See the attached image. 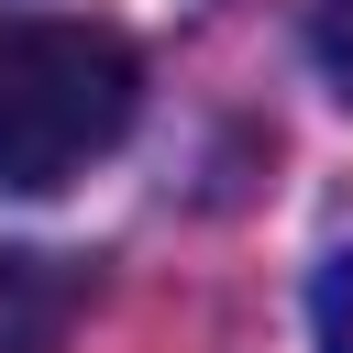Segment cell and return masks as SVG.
<instances>
[{
	"instance_id": "cell-2",
	"label": "cell",
	"mask_w": 353,
	"mask_h": 353,
	"mask_svg": "<svg viewBox=\"0 0 353 353\" xmlns=\"http://www.w3.org/2000/svg\"><path fill=\"white\" fill-rule=\"evenodd\" d=\"M77 320V265L66 254H0V353H55Z\"/></svg>"
},
{
	"instance_id": "cell-4",
	"label": "cell",
	"mask_w": 353,
	"mask_h": 353,
	"mask_svg": "<svg viewBox=\"0 0 353 353\" xmlns=\"http://www.w3.org/2000/svg\"><path fill=\"white\" fill-rule=\"evenodd\" d=\"M320 66H331V77H353V0H342V11H320Z\"/></svg>"
},
{
	"instance_id": "cell-1",
	"label": "cell",
	"mask_w": 353,
	"mask_h": 353,
	"mask_svg": "<svg viewBox=\"0 0 353 353\" xmlns=\"http://www.w3.org/2000/svg\"><path fill=\"white\" fill-rule=\"evenodd\" d=\"M143 110V66L99 22H0V199H44L99 165Z\"/></svg>"
},
{
	"instance_id": "cell-3",
	"label": "cell",
	"mask_w": 353,
	"mask_h": 353,
	"mask_svg": "<svg viewBox=\"0 0 353 353\" xmlns=\"http://www.w3.org/2000/svg\"><path fill=\"white\" fill-rule=\"evenodd\" d=\"M309 309H320V353H353V254L320 265V298Z\"/></svg>"
}]
</instances>
